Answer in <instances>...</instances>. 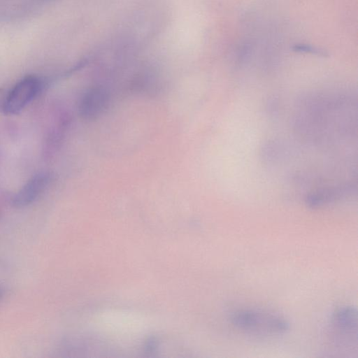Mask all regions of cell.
I'll return each mask as SVG.
<instances>
[{
	"label": "cell",
	"instance_id": "obj_1",
	"mask_svg": "<svg viewBox=\"0 0 358 358\" xmlns=\"http://www.w3.org/2000/svg\"><path fill=\"white\" fill-rule=\"evenodd\" d=\"M230 321L235 327L252 332L282 334L289 329V323L284 317L252 309L238 310L233 313Z\"/></svg>",
	"mask_w": 358,
	"mask_h": 358
},
{
	"label": "cell",
	"instance_id": "obj_2",
	"mask_svg": "<svg viewBox=\"0 0 358 358\" xmlns=\"http://www.w3.org/2000/svg\"><path fill=\"white\" fill-rule=\"evenodd\" d=\"M47 81L36 76H27L16 83L8 92L2 103L6 115H15L22 110L43 90Z\"/></svg>",
	"mask_w": 358,
	"mask_h": 358
},
{
	"label": "cell",
	"instance_id": "obj_3",
	"mask_svg": "<svg viewBox=\"0 0 358 358\" xmlns=\"http://www.w3.org/2000/svg\"><path fill=\"white\" fill-rule=\"evenodd\" d=\"M108 102L109 95L105 89L93 87L82 96L78 106L79 114L84 120H95L106 109Z\"/></svg>",
	"mask_w": 358,
	"mask_h": 358
},
{
	"label": "cell",
	"instance_id": "obj_4",
	"mask_svg": "<svg viewBox=\"0 0 358 358\" xmlns=\"http://www.w3.org/2000/svg\"><path fill=\"white\" fill-rule=\"evenodd\" d=\"M49 182L50 175L48 173L34 175L13 196V205L16 208L29 206L43 192Z\"/></svg>",
	"mask_w": 358,
	"mask_h": 358
},
{
	"label": "cell",
	"instance_id": "obj_5",
	"mask_svg": "<svg viewBox=\"0 0 358 358\" xmlns=\"http://www.w3.org/2000/svg\"><path fill=\"white\" fill-rule=\"evenodd\" d=\"M332 322L339 331L345 334L357 335V311L350 306H342L335 310Z\"/></svg>",
	"mask_w": 358,
	"mask_h": 358
},
{
	"label": "cell",
	"instance_id": "obj_6",
	"mask_svg": "<svg viewBox=\"0 0 358 358\" xmlns=\"http://www.w3.org/2000/svg\"><path fill=\"white\" fill-rule=\"evenodd\" d=\"M292 49L294 51L298 52L310 53L317 55H326V53L323 50L308 44L297 43L294 45Z\"/></svg>",
	"mask_w": 358,
	"mask_h": 358
},
{
	"label": "cell",
	"instance_id": "obj_7",
	"mask_svg": "<svg viewBox=\"0 0 358 358\" xmlns=\"http://www.w3.org/2000/svg\"><path fill=\"white\" fill-rule=\"evenodd\" d=\"M1 297H2V292H1V291L0 290V300H1Z\"/></svg>",
	"mask_w": 358,
	"mask_h": 358
}]
</instances>
